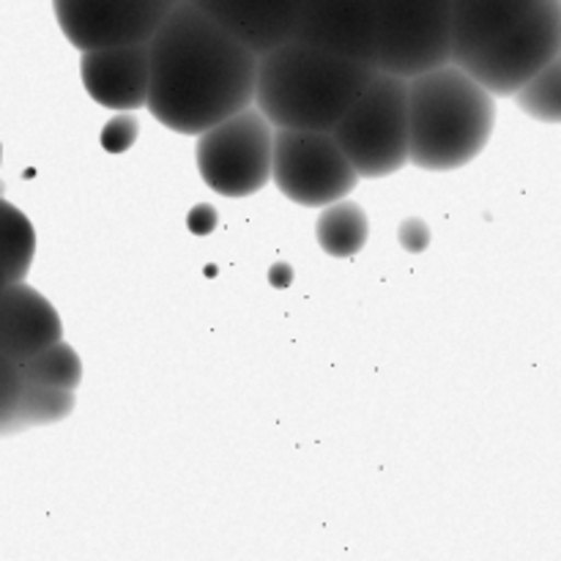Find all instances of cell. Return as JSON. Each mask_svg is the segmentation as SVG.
Here are the masks:
<instances>
[{"label": "cell", "mask_w": 561, "mask_h": 561, "mask_svg": "<svg viewBox=\"0 0 561 561\" xmlns=\"http://www.w3.org/2000/svg\"><path fill=\"white\" fill-rule=\"evenodd\" d=\"M540 0H453V64H463L524 20Z\"/></svg>", "instance_id": "obj_14"}, {"label": "cell", "mask_w": 561, "mask_h": 561, "mask_svg": "<svg viewBox=\"0 0 561 561\" xmlns=\"http://www.w3.org/2000/svg\"><path fill=\"white\" fill-rule=\"evenodd\" d=\"M257 55L192 0L148 38V110L179 135H201L255 102Z\"/></svg>", "instance_id": "obj_1"}, {"label": "cell", "mask_w": 561, "mask_h": 561, "mask_svg": "<svg viewBox=\"0 0 561 561\" xmlns=\"http://www.w3.org/2000/svg\"><path fill=\"white\" fill-rule=\"evenodd\" d=\"M557 60H559V64H561V49H559V55H557Z\"/></svg>", "instance_id": "obj_21"}, {"label": "cell", "mask_w": 561, "mask_h": 561, "mask_svg": "<svg viewBox=\"0 0 561 561\" xmlns=\"http://www.w3.org/2000/svg\"><path fill=\"white\" fill-rule=\"evenodd\" d=\"M561 49V0H540L504 36L460 64L493 96H513ZM458 66V64H455Z\"/></svg>", "instance_id": "obj_7"}, {"label": "cell", "mask_w": 561, "mask_h": 561, "mask_svg": "<svg viewBox=\"0 0 561 561\" xmlns=\"http://www.w3.org/2000/svg\"><path fill=\"white\" fill-rule=\"evenodd\" d=\"M175 0H53L55 20L80 53L146 44Z\"/></svg>", "instance_id": "obj_9"}, {"label": "cell", "mask_w": 561, "mask_h": 561, "mask_svg": "<svg viewBox=\"0 0 561 561\" xmlns=\"http://www.w3.org/2000/svg\"><path fill=\"white\" fill-rule=\"evenodd\" d=\"M58 340H64V323L44 294L22 279L0 288V356L9 365L22 367Z\"/></svg>", "instance_id": "obj_11"}, {"label": "cell", "mask_w": 561, "mask_h": 561, "mask_svg": "<svg viewBox=\"0 0 561 561\" xmlns=\"http://www.w3.org/2000/svg\"><path fill=\"white\" fill-rule=\"evenodd\" d=\"M518 107L542 124H561V64L551 60L513 93Z\"/></svg>", "instance_id": "obj_19"}, {"label": "cell", "mask_w": 561, "mask_h": 561, "mask_svg": "<svg viewBox=\"0 0 561 561\" xmlns=\"http://www.w3.org/2000/svg\"><path fill=\"white\" fill-rule=\"evenodd\" d=\"M135 137H137V118L135 115L121 113V115H115L107 126H104L102 146L107 148L110 153H124L126 148H131Z\"/></svg>", "instance_id": "obj_20"}, {"label": "cell", "mask_w": 561, "mask_h": 561, "mask_svg": "<svg viewBox=\"0 0 561 561\" xmlns=\"http://www.w3.org/2000/svg\"><path fill=\"white\" fill-rule=\"evenodd\" d=\"M469 71L455 64L409 80V162L444 173L482 153L496 124V102Z\"/></svg>", "instance_id": "obj_3"}, {"label": "cell", "mask_w": 561, "mask_h": 561, "mask_svg": "<svg viewBox=\"0 0 561 561\" xmlns=\"http://www.w3.org/2000/svg\"><path fill=\"white\" fill-rule=\"evenodd\" d=\"M197 140V170L217 195L250 197L272 179L274 126L257 107H244Z\"/></svg>", "instance_id": "obj_6"}, {"label": "cell", "mask_w": 561, "mask_h": 561, "mask_svg": "<svg viewBox=\"0 0 561 561\" xmlns=\"http://www.w3.org/2000/svg\"><path fill=\"white\" fill-rule=\"evenodd\" d=\"M82 85L102 107L131 113L148 102V42L82 53Z\"/></svg>", "instance_id": "obj_12"}, {"label": "cell", "mask_w": 561, "mask_h": 561, "mask_svg": "<svg viewBox=\"0 0 561 561\" xmlns=\"http://www.w3.org/2000/svg\"><path fill=\"white\" fill-rule=\"evenodd\" d=\"M175 3H179V0H175Z\"/></svg>", "instance_id": "obj_22"}, {"label": "cell", "mask_w": 561, "mask_h": 561, "mask_svg": "<svg viewBox=\"0 0 561 561\" xmlns=\"http://www.w3.org/2000/svg\"><path fill=\"white\" fill-rule=\"evenodd\" d=\"M376 71L288 38L257 55L255 104L274 129L332 131Z\"/></svg>", "instance_id": "obj_2"}, {"label": "cell", "mask_w": 561, "mask_h": 561, "mask_svg": "<svg viewBox=\"0 0 561 561\" xmlns=\"http://www.w3.org/2000/svg\"><path fill=\"white\" fill-rule=\"evenodd\" d=\"M378 0H305L294 38L376 66Z\"/></svg>", "instance_id": "obj_10"}, {"label": "cell", "mask_w": 561, "mask_h": 561, "mask_svg": "<svg viewBox=\"0 0 561 561\" xmlns=\"http://www.w3.org/2000/svg\"><path fill=\"white\" fill-rule=\"evenodd\" d=\"M36 252V233L25 214L0 197V274L3 283H20Z\"/></svg>", "instance_id": "obj_16"}, {"label": "cell", "mask_w": 561, "mask_h": 561, "mask_svg": "<svg viewBox=\"0 0 561 561\" xmlns=\"http://www.w3.org/2000/svg\"><path fill=\"white\" fill-rule=\"evenodd\" d=\"M444 64H453V0H378V71L411 80Z\"/></svg>", "instance_id": "obj_5"}, {"label": "cell", "mask_w": 561, "mask_h": 561, "mask_svg": "<svg viewBox=\"0 0 561 561\" xmlns=\"http://www.w3.org/2000/svg\"><path fill=\"white\" fill-rule=\"evenodd\" d=\"M272 179L288 201L323 208L351 195L359 175L334 142L332 131H274Z\"/></svg>", "instance_id": "obj_8"}, {"label": "cell", "mask_w": 561, "mask_h": 561, "mask_svg": "<svg viewBox=\"0 0 561 561\" xmlns=\"http://www.w3.org/2000/svg\"><path fill=\"white\" fill-rule=\"evenodd\" d=\"M20 376L25 378V381L75 392V389L80 387L82 362L71 345L58 340V343H53L49 348L38 351L33 359H27L25 365L20 367Z\"/></svg>", "instance_id": "obj_17"}, {"label": "cell", "mask_w": 561, "mask_h": 561, "mask_svg": "<svg viewBox=\"0 0 561 561\" xmlns=\"http://www.w3.org/2000/svg\"><path fill=\"white\" fill-rule=\"evenodd\" d=\"M318 244L332 257H351L367 244L370 236V222L365 211L351 201H337L323 206V214L316 225Z\"/></svg>", "instance_id": "obj_15"}, {"label": "cell", "mask_w": 561, "mask_h": 561, "mask_svg": "<svg viewBox=\"0 0 561 561\" xmlns=\"http://www.w3.org/2000/svg\"><path fill=\"white\" fill-rule=\"evenodd\" d=\"M71 409H75V392L44 387V383H33L22 378L20 394H16L14 403L16 425H49V422L69 416Z\"/></svg>", "instance_id": "obj_18"}, {"label": "cell", "mask_w": 561, "mask_h": 561, "mask_svg": "<svg viewBox=\"0 0 561 561\" xmlns=\"http://www.w3.org/2000/svg\"><path fill=\"white\" fill-rule=\"evenodd\" d=\"M255 55L294 38L305 0H192Z\"/></svg>", "instance_id": "obj_13"}, {"label": "cell", "mask_w": 561, "mask_h": 561, "mask_svg": "<svg viewBox=\"0 0 561 561\" xmlns=\"http://www.w3.org/2000/svg\"><path fill=\"white\" fill-rule=\"evenodd\" d=\"M332 137L359 179H383L409 164V80L376 71Z\"/></svg>", "instance_id": "obj_4"}]
</instances>
